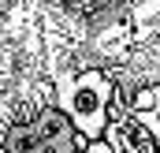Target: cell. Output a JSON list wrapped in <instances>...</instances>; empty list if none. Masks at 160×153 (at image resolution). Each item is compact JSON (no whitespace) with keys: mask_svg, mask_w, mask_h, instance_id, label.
Returning <instances> with one entry per match:
<instances>
[{"mask_svg":"<svg viewBox=\"0 0 160 153\" xmlns=\"http://www.w3.org/2000/svg\"><path fill=\"white\" fill-rule=\"evenodd\" d=\"M116 97V86L112 78L97 67H86L71 78H60L56 82V101L60 108L67 112V119L75 123L86 142H101L104 131H108V101Z\"/></svg>","mask_w":160,"mask_h":153,"instance_id":"cell-1","label":"cell"}]
</instances>
